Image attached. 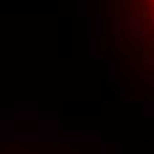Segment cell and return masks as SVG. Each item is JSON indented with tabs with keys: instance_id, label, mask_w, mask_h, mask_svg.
<instances>
[{
	"instance_id": "cell-1",
	"label": "cell",
	"mask_w": 154,
	"mask_h": 154,
	"mask_svg": "<svg viewBox=\"0 0 154 154\" xmlns=\"http://www.w3.org/2000/svg\"><path fill=\"white\" fill-rule=\"evenodd\" d=\"M133 8H136L141 24H143V29L149 32L152 45H154V0H133Z\"/></svg>"
}]
</instances>
